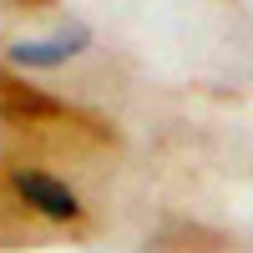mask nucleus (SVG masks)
I'll list each match as a JSON object with an SVG mask.
<instances>
[{"instance_id":"nucleus-2","label":"nucleus","mask_w":253,"mask_h":253,"mask_svg":"<svg viewBox=\"0 0 253 253\" xmlns=\"http://www.w3.org/2000/svg\"><path fill=\"white\" fill-rule=\"evenodd\" d=\"M81 51H86V26H66L51 41H20V46H10V61L15 66H61V61H71Z\"/></svg>"},{"instance_id":"nucleus-1","label":"nucleus","mask_w":253,"mask_h":253,"mask_svg":"<svg viewBox=\"0 0 253 253\" xmlns=\"http://www.w3.org/2000/svg\"><path fill=\"white\" fill-rule=\"evenodd\" d=\"M15 193L26 198L41 218H56V223L81 218V198L71 193L66 182H56L51 172H15Z\"/></svg>"}]
</instances>
